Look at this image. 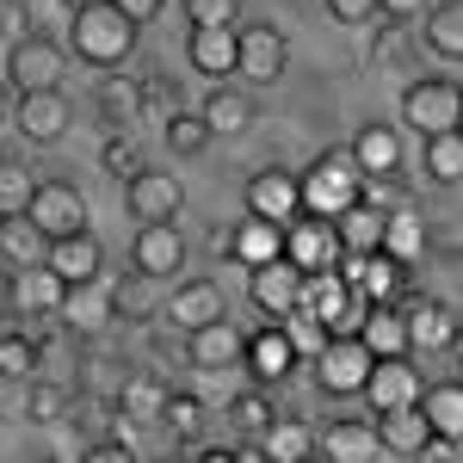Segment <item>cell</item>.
<instances>
[{
    "instance_id": "obj_1",
    "label": "cell",
    "mask_w": 463,
    "mask_h": 463,
    "mask_svg": "<svg viewBox=\"0 0 463 463\" xmlns=\"http://www.w3.org/2000/svg\"><path fill=\"white\" fill-rule=\"evenodd\" d=\"M137 32H143V25H130L111 0H99V6H80V13L69 19V43H62V50H69V56H80L87 69H106L111 74L118 62H130Z\"/></svg>"
},
{
    "instance_id": "obj_2",
    "label": "cell",
    "mask_w": 463,
    "mask_h": 463,
    "mask_svg": "<svg viewBox=\"0 0 463 463\" xmlns=\"http://www.w3.org/2000/svg\"><path fill=\"white\" fill-rule=\"evenodd\" d=\"M297 198H303V216H327L334 222L340 211H353L364 198V174L353 167L346 148H321L309 161V174H297Z\"/></svg>"
},
{
    "instance_id": "obj_3",
    "label": "cell",
    "mask_w": 463,
    "mask_h": 463,
    "mask_svg": "<svg viewBox=\"0 0 463 463\" xmlns=\"http://www.w3.org/2000/svg\"><path fill=\"white\" fill-rule=\"evenodd\" d=\"M62 74H69V50L56 43V37L43 32H19L13 37V50H6V87H13V99L19 93H62Z\"/></svg>"
},
{
    "instance_id": "obj_4",
    "label": "cell",
    "mask_w": 463,
    "mask_h": 463,
    "mask_svg": "<svg viewBox=\"0 0 463 463\" xmlns=\"http://www.w3.org/2000/svg\"><path fill=\"white\" fill-rule=\"evenodd\" d=\"M402 118H408V130H420V137L458 130V118H463V93H458V80H451V74L414 80V87L402 93Z\"/></svg>"
},
{
    "instance_id": "obj_5",
    "label": "cell",
    "mask_w": 463,
    "mask_h": 463,
    "mask_svg": "<svg viewBox=\"0 0 463 463\" xmlns=\"http://www.w3.org/2000/svg\"><path fill=\"white\" fill-rule=\"evenodd\" d=\"M25 216H32V229L43 235V241H69V235L87 229V198L74 192L69 179H37Z\"/></svg>"
},
{
    "instance_id": "obj_6",
    "label": "cell",
    "mask_w": 463,
    "mask_h": 463,
    "mask_svg": "<svg viewBox=\"0 0 463 463\" xmlns=\"http://www.w3.org/2000/svg\"><path fill=\"white\" fill-rule=\"evenodd\" d=\"M290 62V37L279 25H235V74L248 87H272Z\"/></svg>"
},
{
    "instance_id": "obj_7",
    "label": "cell",
    "mask_w": 463,
    "mask_h": 463,
    "mask_svg": "<svg viewBox=\"0 0 463 463\" xmlns=\"http://www.w3.org/2000/svg\"><path fill=\"white\" fill-rule=\"evenodd\" d=\"M179 211H185L179 174H167V167H137V174L124 179V216H137V222H174Z\"/></svg>"
},
{
    "instance_id": "obj_8",
    "label": "cell",
    "mask_w": 463,
    "mask_h": 463,
    "mask_svg": "<svg viewBox=\"0 0 463 463\" xmlns=\"http://www.w3.org/2000/svg\"><path fill=\"white\" fill-rule=\"evenodd\" d=\"M395 316H402V334H408V358L458 346V309H451L445 297H402Z\"/></svg>"
},
{
    "instance_id": "obj_9",
    "label": "cell",
    "mask_w": 463,
    "mask_h": 463,
    "mask_svg": "<svg viewBox=\"0 0 463 463\" xmlns=\"http://www.w3.org/2000/svg\"><path fill=\"white\" fill-rule=\"evenodd\" d=\"M279 260H290L297 272H327L340 266V235L327 216H290L285 222V241H279Z\"/></svg>"
},
{
    "instance_id": "obj_10",
    "label": "cell",
    "mask_w": 463,
    "mask_h": 463,
    "mask_svg": "<svg viewBox=\"0 0 463 463\" xmlns=\"http://www.w3.org/2000/svg\"><path fill=\"white\" fill-rule=\"evenodd\" d=\"M161 316H167V327H179V334H198V327H211V321L229 316V303H222V285H211V279H179V285L161 297Z\"/></svg>"
},
{
    "instance_id": "obj_11",
    "label": "cell",
    "mask_w": 463,
    "mask_h": 463,
    "mask_svg": "<svg viewBox=\"0 0 463 463\" xmlns=\"http://www.w3.org/2000/svg\"><path fill=\"white\" fill-rule=\"evenodd\" d=\"M13 124H19V137L32 148H50L69 137L74 106H69V93H19L13 99Z\"/></svg>"
},
{
    "instance_id": "obj_12",
    "label": "cell",
    "mask_w": 463,
    "mask_h": 463,
    "mask_svg": "<svg viewBox=\"0 0 463 463\" xmlns=\"http://www.w3.org/2000/svg\"><path fill=\"white\" fill-rule=\"evenodd\" d=\"M130 260H137V272L155 279V285L179 279V266H185V235H179V222H137Z\"/></svg>"
},
{
    "instance_id": "obj_13",
    "label": "cell",
    "mask_w": 463,
    "mask_h": 463,
    "mask_svg": "<svg viewBox=\"0 0 463 463\" xmlns=\"http://www.w3.org/2000/svg\"><path fill=\"white\" fill-rule=\"evenodd\" d=\"M358 395L371 402V414H395V408H414V402H420V371H414V358H377Z\"/></svg>"
},
{
    "instance_id": "obj_14",
    "label": "cell",
    "mask_w": 463,
    "mask_h": 463,
    "mask_svg": "<svg viewBox=\"0 0 463 463\" xmlns=\"http://www.w3.org/2000/svg\"><path fill=\"white\" fill-rule=\"evenodd\" d=\"M371 364H377V358L364 353L358 340H327V346L316 353V383L327 395H358L364 377H371Z\"/></svg>"
},
{
    "instance_id": "obj_15",
    "label": "cell",
    "mask_w": 463,
    "mask_h": 463,
    "mask_svg": "<svg viewBox=\"0 0 463 463\" xmlns=\"http://www.w3.org/2000/svg\"><path fill=\"white\" fill-rule=\"evenodd\" d=\"M43 266H50L62 285H99V279H106V248H99L93 229H80V235H69V241H50Z\"/></svg>"
},
{
    "instance_id": "obj_16",
    "label": "cell",
    "mask_w": 463,
    "mask_h": 463,
    "mask_svg": "<svg viewBox=\"0 0 463 463\" xmlns=\"http://www.w3.org/2000/svg\"><path fill=\"white\" fill-rule=\"evenodd\" d=\"M56 321H62V334H80V340H93V334H106L111 321V285H69L62 290V303H56Z\"/></svg>"
},
{
    "instance_id": "obj_17",
    "label": "cell",
    "mask_w": 463,
    "mask_h": 463,
    "mask_svg": "<svg viewBox=\"0 0 463 463\" xmlns=\"http://www.w3.org/2000/svg\"><path fill=\"white\" fill-rule=\"evenodd\" d=\"M248 297L260 316L285 321L290 309H297V297H303V272L290 266V260H272V266H253L248 272Z\"/></svg>"
},
{
    "instance_id": "obj_18",
    "label": "cell",
    "mask_w": 463,
    "mask_h": 463,
    "mask_svg": "<svg viewBox=\"0 0 463 463\" xmlns=\"http://www.w3.org/2000/svg\"><path fill=\"white\" fill-rule=\"evenodd\" d=\"M248 216H266V222H279V229H285L290 216H303L297 174H285V167H260V174L248 179Z\"/></svg>"
},
{
    "instance_id": "obj_19",
    "label": "cell",
    "mask_w": 463,
    "mask_h": 463,
    "mask_svg": "<svg viewBox=\"0 0 463 463\" xmlns=\"http://www.w3.org/2000/svg\"><path fill=\"white\" fill-rule=\"evenodd\" d=\"M346 155H353V167L364 179H395L402 174V130L395 124H364L346 143Z\"/></svg>"
},
{
    "instance_id": "obj_20",
    "label": "cell",
    "mask_w": 463,
    "mask_h": 463,
    "mask_svg": "<svg viewBox=\"0 0 463 463\" xmlns=\"http://www.w3.org/2000/svg\"><path fill=\"white\" fill-rule=\"evenodd\" d=\"M241 364H248L260 383H285L290 371H297V346L285 340V327H279V321H266L260 334L241 340Z\"/></svg>"
},
{
    "instance_id": "obj_21",
    "label": "cell",
    "mask_w": 463,
    "mask_h": 463,
    "mask_svg": "<svg viewBox=\"0 0 463 463\" xmlns=\"http://www.w3.org/2000/svg\"><path fill=\"white\" fill-rule=\"evenodd\" d=\"M316 463H377V432L371 420H327L316 432Z\"/></svg>"
},
{
    "instance_id": "obj_22",
    "label": "cell",
    "mask_w": 463,
    "mask_h": 463,
    "mask_svg": "<svg viewBox=\"0 0 463 463\" xmlns=\"http://www.w3.org/2000/svg\"><path fill=\"white\" fill-rule=\"evenodd\" d=\"M279 241H285V229H279V222H266V216H241L229 235H216V248L235 253L248 272H253V266H272V260H279Z\"/></svg>"
},
{
    "instance_id": "obj_23",
    "label": "cell",
    "mask_w": 463,
    "mask_h": 463,
    "mask_svg": "<svg viewBox=\"0 0 463 463\" xmlns=\"http://www.w3.org/2000/svg\"><path fill=\"white\" fill-rule=\"evenodd\" d=\"M241 327L222 316V321H211V327H198V334H185V358L198 364V371H229V364H241Z\"/></svg>"
},
{
    "instance_id": "obj_24",
    "label": "cell",
    "mask_w": 463,
    "mask_h": 463,
    "mask_svg": "<svg viewBox=\"0 0 463 463\" xmlns=\"http://www.w3.org/2000/svg\"><path fill=\"white\" fill-rule=\"evenodd\" d=\"M260 458L266 463H316V427L297 414H272V427L260 432Z\"/></svg>"
},
{
    "instance_id": "obj_25",
    "label": "cell",
    "mask_w": 463,
    "mask_h": 463,
    "mask_svg": "<svg viewBox=\"0 0 463 463\" xmlns=\"http://www.w3.org/2000/svg\"><path fill=\"white\" fill-rule=\"evenodd\" d=\"M420 420H427L432 439H463V383L445 377V383H420Z\"/></svg>"
},
{
    "instance_id": "obj_26",
    "label": "cell",
    "mask_w": 463,
    "mask_h": 463,
    "mask_svg": "<svg viewBox=\"0 0 463 463\" xmlns=\"http://www.w3.org/2000/svg\"><path fill=\"white\" fill-rule=\"evenodd\" d=\"M427 241H432V229H427V216H420V211H408V204L383 211V248H377V253H390L395 266H414V260L427 253Z\"/></svg>"
},
{
    "instance_id": "obj_27",
    "label": "cell",
    "mask_w": 463,
    "mask_h": 463,
    "mask_svg": "<svg viewBox=\"0 0 463 463\" xmlns=\"http://www.w3.org/2000/svg\"><path fill=\"white\" fill-rule=\"evenodd\" d=\"M198 118H204V130H211V137H241V130L253 124V99L241 93V87L216 80V87H211V99L198 106Z\"/></svg>"
},
{
    "instance_id": "obj_28",
    "label": "cell",
    "mask_w": 463,
    "mask_h": 463,
    "mask_svg": "<svg viewBox=\"0 0 463 463\" xmlns=\"http://www.w3.org/2000/svg\"><path fill=\"white\" fill-rule=\"evenodd\" d=\"M353 340H358V346H364L371 358H408V334H402V316H395V303H371Z\"/></svg>"
},
{
    "instance_id": "obj_29",
    "label": "cell",
    "mask_w": 463,
    "mask_h": 463,
    "mask_svg": "<svg viewBox=\"0 0 463 463\" xmlns=\"http://www.w3.org/2000/svg\"><path fill=\"white\" fill-rule=\"evenodd\" d=\"M62 290H69V285H62L50 266H25V272H13V316H56Z\"/></svg>"
},
{
    "instance_id": "obj_30",
    "label": "cell",
    "mask_w": 463,
    "mask_h": 463,
    "mask_svg": "<svg viewBox=\"0 0 463 463\" xmlns=\"http://www.w3.org/2000/svg\"><path fill=\"white\" fill-rule=\"evenodd\" d=\"M371 432H377V451H395V458H420V445L432 439L427 420H420V408H395V414H377V420H371Z\"/></svg>"
},
{
    "instance_id": "obj_31",
    "label": "cell",
    "mask_w": 463,
    "mask_h": 463,
    "mask_svg": "<svg viewBox=\"0 0 463 463\" xmlns=\"http://www.w3.org/2000/svg\"><path fill=\"white\" fill-rule=\"evenodd\" d=\"M185 62L204 80H229L235 74V32H192L185 37Z\"/></svg>"
},
{
    "instance_id": "obj_32",
    "label": "cell",
    "mask_w": 463,
    "mask_h": 463,
    "mask_svg": "<svg viewBox=\"0 0 463 463\" xmlns=\"http://www.w3.org/2000/svg\"><path fill=\"white\" fill-rule=\"evenodd\" d=\"M334 235H340V253H377L383 248V211L358 198L353 211L334 216Z\"/></svg>"
},
{
    "instance_id": "obj_33",
    "label": "cell",
    "mask_w": 463,
    "mask_h": 463,
    "mask_svg": "<svg viewBox=\"0 0 463 463\" xmlns=\"http://www.w3.org/2000/svg\"><path fill=\"white\" fill-rule=\"evenodd\" d=\"M432 56H445V62H463V0H439L427 6V25H420Z\"/></svg>"
},
{
    "instance_id": "obj_34",
    "label": "cell",
    "mask_w": 463,
    "mask_h": 463,
    "mask_svg": "<svg viewBox=\"0 0 463 463\" xmlns=\"http://www.w3.org/2000/svg\"><path fill=\"white\" fill-rule=\"evenodd\" d=\"M420 167H427L432 185H458V179H463V130L420 137Z\"/></svg>"
},
{
    "instance_id": "obj_35",
    "label": "cell",
    "mask_w": 463,
    "mask_h": 463,
    "mask_svg": "<svg viewBox=\"0 0 463 463\" xmlns=\"http://www.w3.org/2000/svg\"><path fill=\"white\" fill-rule=\"evenodd\" d=\"M111 316H124V321L161 316V285H155V279H143V272H124V279L111 285Z\"/></svg>"
},
{
    "instance_id": "obj_36",
    "label": "cell",
    "mask_w": 463,
    "mask_h": 463,
    "mask_svg": "<svg viewBox=\"0 0 463 463\" xmlns=\"http://www.w3.org/2000/svg\"><path fill=\"white\" fill-rule=\"evenodd\" d=\"M161 402H167V383H161L155 371H137V377H124V390H118V414H124V420H161Z\"/></svg>"
},
{
    "instance_id": "obj_37",
    "label": "cell",
    "mask_w": 463,
    "mask_h": 463,
    "mask_svg": "<svg viewBox=\"0 0 463 463\" xmlns=\"http://www.w3.org/2000/svg\"><path fill=\"white\" fill-rule=\"evenodd\" d=\"M0 253H6V260H19V266H43L50 241L32 229V216H0Z\"/></svg>"
},
{
    "instance_id": "obj_38",
    "label": "cell",
    "mask_w": 463,
    "mask_h": 463,
    "mask_svg": "<svg viewBox=\"0 0 463 463\" xmlns=\"http://www.w3.org/2000/svg\"><path fill=\"white\" fill-rule=\"evenodd\" d=\"M69 408H74L69 383H56V377H32V383H25V414H32L37 427H56Z\"/></svg>"
},
{
    "instance_id": "obj_39",
    "label": "cell",
    "mask_w": 463,
    "mask_h": 463,
    "mask_svg": "<svg viewBox=\"0 0 463 463\" xmlns=\"http://www.w3.org/2000/svg\"><path fill=\"white\" fill-rule=\"evenodd\" d=\"M0 377L6 383H32L37 377V340L32 334H0Z\"/></svg>"
},
{
    "instance_id": "obj_40",
    "label": "cell",
    "mask_w": 463,
    "mask_h": 463,
    "mask_svg": "<svg viewBox=\"0 0 463 463\" xmlns=\"http://www.w3.org/2000/svg\"><path fill=\"white\" fill-rule=\"evenodd\" d=\"M167 148H174L179 161H185V155H204V148H211V130H204V118L179 106L174 118H167Z\"/></svg>"
},
{
    "instance_id": "obj_41",
    "label": "cell",
    "mask_w": 463,
    "mask_h": 463,
    "mask_svg": "<svg viewBox=\"0 0 463 463\" xmlns=\"http://www.w3.org/2000/svg\"><path fill=\"white\" fill-rule=\"evenodd\" d=\"M32 192H37L32 167H13V161H0V216H25Z\"/></svg>"
},
{
    "instance_id": "obj_42",
    "label": "cell",
    "mask_w": 463,
    "mask_h": 463,
    "mask_svg": "<svg viewBox=\"0 0 463 463\" xmlns=\"http://www.w3.org/2000/svg\"><path fill=\"white\" fill-rule=\"evenodd\" d=\"M185 19H192V32H235L241 0H185Z\"/></svg>"
},
{
    "instance_id": "obj_43",
    "label": "cell",
    "mask_w": 463,
    "mask_h": 463,
    "mask_svg": "<svg viewBox=\"0 0 463 463\" xmlns=\"http://www.w3.org/2000/svg\"><path fill=\"white\" fill-rule=\"evenodd\" d=\"M161 420H167L179 439H198V432H204V402H198V395L167 390V402H161Z\"/></svg>"
},
{
    "instance_id": "obj_44",
    "label": "cell",
    "mask_w": 463,
    "mask_h": 463,
    "mask_svg": "<svg viewBox=\"0 0 463 463\" xmlns=\"http://www.w3.org/2000/svg\"><path fill=\"white\" fill-rule=\"evenodd\" d=\"M99 111H106L111 124H130V118H137V80L106 74V80H99Z\"/></svg>"
},
{
    "instance_id": "obj_45",
    "label": "cell",
    "mask_w": 463,
    "mask_h": 463,
    "mask_svg": "<svg viewBox=\"0 0 463 463\" xmlns=\"http://www.w3.org/2000/svg\"><path fill=\"white\" fill-rule=\"evenodd\" d=\"M229 420H235V427L248 432V439H260V432L272 427V402H266L260 390H241L235 402H229Z\"/></svg>"
},
{
    "instance_id": "obj_46",
    "label": "cell",
    "mask_w": 463,
    "mask_h": 463,
    "mask_svg": "<svg viewBox=\"0 0 463 463\" xmlns=\"http://www.w3.org/2000/svg\"><path fill=\"white\" fill-rule=\"evenodd\" d=\"M279 327H285V340L297 346V358H316L321 346H327V327H321V321H309L303 309H290V316L279 321Z\"/></svg>"
},
{
    "instance_id": "obj_47",
    "label": "cell",
    "mask_w": 463,
    "mask_h": 463,
    "mask_svg": "<svg viewBox=\"0 0 463 463\" xmlns=\"http://www.w3.org/2000/svg\"><path fill=\"white\" fill-rule=\"evenodd\" d=\"M174 118L179 111V99H174V87H167V80H161V74H155V80H137V118Z\"/></svg>"
},
{
    "instance_id": "obj_48",
    "label": "cell",
    "mask_w": 463,
    "mask_h": 463,
    "mask_svg": "<svg viewBox=\"0 0 463 463\" xmlns=\"http://www.w3.org/2000/svg\"><path fill=\"white\" fill-rule=\"evenodd\" d=\"M99 161H106V174H118V179H130L137 167H143V155H137V143H130V137H111V143L99 148Z\"/></svg>"
},
{
    "instance_id": "obj_49",
    "label": "cell",
    "mask_w": 463,
    "mask_h": 463,
    "mask_svg": "<svg viewBox=\"0 0 463 463\" xmlns=\"http://www.w3.org/2000/svg\"><path fill=\"white\" fill-rule=\"evenodd\" d=\"M327 6V19H340V25H364V19H377V0H321Z\"/></svg>"
},
{
    "instance_id": "obj_50",
    "label": "cell",
    "mask_w": 463,
    "mask_h": 463,
    "mask_svg": "<svg viewBox=\"0 0 463 463\" xmlns=\"http://www.w3.org/2000/svg\"><path fill=\"white\" fill-rule=\"evenodd\" d=\"M80 463H137V451H130L124 439H93V445L80 451Z\"/></svg>"
},
{
    "instance_id": "obj_51",
    "label": "cell",
    "mask_w": 463,
    "mask_h": 463,
    "mask_svg": "<svg viewBox=\"0 0 463 463\" xmlns=\"http://www.w3.org/2000/svg\"><path fill=\"white\" fill-rule=\"evenodd\" d=\"M111 6H118V13H124L130 25H148V19H155V13H161L167 0H111Z\"/></svg>"
},
{
    "instance_id": "obj_52",
    "label": "cell",
    "mask_w": 463,
    "mask_h": 463,
    "mask_svg": "<svg viewBox=\"0 0 463 463\" xmlns=\"http://www.w3.org/2000/svg\"><path fill=\"white\" fill-rule=\"evenodd\" d=\"M377 13H383V19H414V13H427V0H377Z\"/></svg>"
},
{
    "instance_id": "obj_53",
    "label": "cell",
    "mask_w": 463,
    "mask_h": 463,
    "mask_svg": "<svg viewBox=\"0 0 463 463\" xmlns=\"http://www.w3.org/2000/svg\"><path fill=\"white\" fill-rule=\"evenodd\" d=\"M420 458H427V463H458V439H427Z\"/></svg>"
},
{
    "instance_id": "obj_54",
    "label": "cell",
    "mask_w": 463,
    "mask_h": 463,
    "mask_svg": "<svg viewBox=\"0 0 463 463\" xmlns=\"http://www.w3.org/2000/svg\"><path fill=\"white\" fill-rule=\"evenodd\" d=\"M32 19V0H0V25H25Z\"/></svg>"
},
{
    "instance_id": "obj_55",
    "label": "cell",
    "mask_w": 463,
    "mask_h": 463,
    "mask_svg": "<svg viewBox=\"0 0 463 463\" xmlns=\"http://www.w3.org/2000/svg\"><path fill=\"white\" fill-rule=\"evenodd\" d=\"M198 463H248V458H241L235 445H204V451H198Z\"/></svg>"
},
{
    "instance_id": "obj_56",
    "label": "cell",
    "mask_w": 463,
    "mask_h": 463,
    "mask_svg": "<svg viewBox=\"0 0 463 463\" xmlns=\"http://www.w3.org/2000/svg\"><path fill=\"white\" fill-rule=\"evenodd\" d=\"M13 316V272H6V266H0V321Z\"/></svg>"
},
{
    "instance_id": "obj_57",
    "label": "cell",
    "mask_w": 463,
    "mask_h": 463,
    "mask_svg": "<svg viewBox=\"0 0 463 463\" xmlns=\"http://www.w3.org/2000/svg\"><path fill=\"white\" fill-rule=\"evenodd\" d=\"M6 118H13V87L0 80V124H6Z\"/></svg>"
},
{
    "instance_id": "obj_58",
    "label": "cell",
    "mask_w": 463,
    "mask_h": 463,
    "mask_svg": "<svg viewBox=\"0 0 463 463\" xmlns=\"http://www.w3.org/2000/svg\"><path fill=\"white\" fill-rule=\"evenodd\" d=\"M62 6H69V13H80V6H99V0H62Z\"/></svg>"
}]
</instances>
